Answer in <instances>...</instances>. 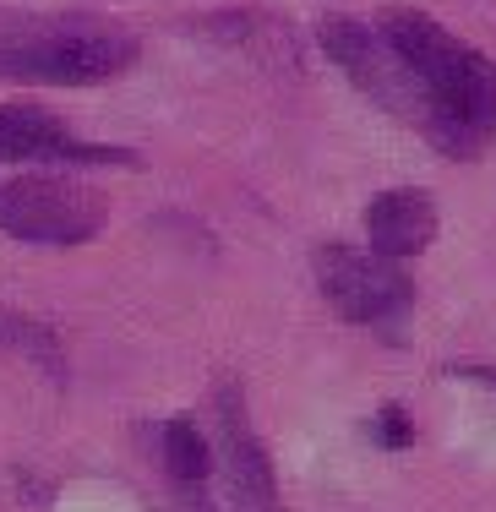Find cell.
Instances as JSON below:
<instances>
[{
	"instance_id": "1",
	"label": "cell",
	"mask_w": 496,
	"mask_h": 512,
	"mask_svg": "<svg viewBox=\"0 0 496 512\" xmlns=\"http://www.w3.org/2000/svg\"><path fill=\"white\" fill-rule=\"evenodd\" d=\"M377 33L409 82V126L447 158H475L496 137V60L409 6L382 11Z\"/></svg>"
},
{
	"instance_id": "2",
	"label": "cell",
	"mask_w": 496,
	"mask_h": 512,
	"mask_svg": "<svg viewBox=\"0 0 496 512\" xmlns=\"http://www.w3.org/2000/svg\"><path fill=\"white\" fill-rule=\"evenodd\" d=\"M131 60H137V39L110 17L0 6V82L93 88L131 71Z\"/></svg>"
},
{
	"instance_id": "3",
	"label": "cell",
	"mask_w": 496,
	"mask_h": 512,
	"mask_svg": "<svg viewBox=\"0 0 496 512\" xmlns=\"http://www.w3.org/2000/svg\"><path fill=\"white\" fill-rule=\"evenodd\" d=\"M317 289L328 295V306L355 327H371L387 344L409 338V311H415V278L398 262H387L377 251L355 246H322L317 251Z\"/></svg>"
},
{
	"instance_id": "4",
	"label": "cell",
	"mask_w": 496,
	"mask_h": 512,
	"mask_svg": "<svg viewBox=\"0 0 496 512\" xmlns=\"http://www.w3.org/2000/svg\"><path fill=\"white\" fill-rule=\"evenodd\" d=\"M110 218V202L71 175H11L0 180V235L33 246H82Z\"/></svg>"
},
{
	"instance_id": "5",
	"label": "cell",
	"mask_w": 496,
	"mask_h": 512,
	"mask_svg": "<svg viewBox=\"0 0 496 512\" xmlns=\"http://www.w3.org/2000/svg\"><path fill=\"white\" fill-rule=\"evenodd\" d=\"M0 164H66V169H104V164H137V153L88 142L33 104H0Z\"/></svg>"
},
{
	"instance_id": "6",
	"label": "cell",
	"mask_w": 496,
	"mask_h": 512,
	"mask_svg": "<svg viewBox=\"0 0 496 512\" xmlns=\"http://www.w3.org/2000/svg\"><path fill=\"white\" fill-rule=\"evenodd\" d=\"M219 409V442H224V474H229V496L240 512H278V485H273V463L262 453L257 431L246 420L240 387H219L213 398Z\"/></svg>"
},
{
	"instance_id": "7",
	"label": "cell",
	"mask_w": 496,
	"mask_h": 512,
	"mask_svg": "<svg viewBox=\"0 0 496 512\" xmlns=\"http://www.w3.org/2000/svg\"><path fill=\"white\" fill-rule=\"evenodd\" d=\"M366 240L377 256H387V262L420 256L437 240V202L415 186L382 191V197H371V207H366Z\"/></svg>"
},
{
	"instance_id": "8",
	"label": "cell",
	"mask_w": 496,
	"mask_h": 512,
	"mask_svg": "<svg viewBox=\"0 0 496 512\" xmlns=\"http://www.w3.org/2000/svg\"><path fill=\"white\" fill-rule=\"evenodd\" d=\"M164 469H169V480L180 485V491H191L197 496V507H202V485H208V474H213V453H208V442H202V431L191 420H169L164 425Z\"/></svg>"
},
{
	"instance_id": "9",
	"label": "cell",
	"mask_w": 496,
	"mask_h": 512,
	"mask_svg": "<svg viewBox=\"0 0 496 512\" xmlns=\"http://www.w3.org/2000/svg\"><path fill=\"white\" fill-rule=\"evenodd\" d=\"M371 436H377L382 447H409V442H415V425H409V414L398 404H387L377 420H371Z\"/></svg>"
},
{
	"instance_id": "10",
	"label": "cell",
	"mask_w": 496,
	"mask_h": 512,
	"mask_svg": "<svg viewBox=\"0 0 496 512\" xmlns=\"http://www.w3.org/2000/svg\"><path fill=\"white\" fill-rule=\"evenodd\" d=\"M458 376H469V382H486V387H496V371H491V365H464Z\"/></svg>"
}]
</instances>
